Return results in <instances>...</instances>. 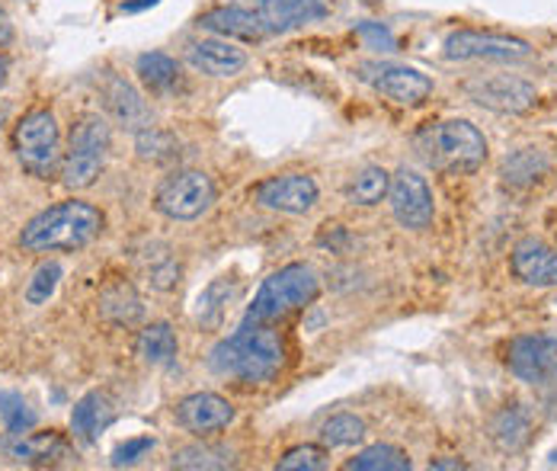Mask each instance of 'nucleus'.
<instances>
[{
    "mask_svg": "<svg viewBox=\"0 0 557 471\" xmlns=\"http://www.w3.org/2000/svg\"><path fill=\"white\" fill-rule=\"evenodd\" d=\"M158 0H125L122 3V13H135V10H145V7H154Z\"/></svg>",
    "mask_w": 557,
    "mask_h": 471,
    "instance_id": "nucleus-40",
    "label": "nucleus"
},
{
    "mask_svg": "<svg viewBox=\"0 0 557 471\" xmlns=\"http://www.w3.org/2000/svg\"><path fill=\"white\" fill-rule=\"evenodd\" d=\"M285 362V347L276 331L267 327V321L247 318L244 327H237L231 337L219 340L209 354L212 372L224 379H237L247 385L273 382Z\"/></svg>",
    "mask_w": 557,
    "mask_h": 471,
    "instance_id": "nucleus-1",
    "label": "nucleus"
},
{
    "mask_svg": "<svg viewBox=\"0 0 557 471\" xmlns=\"http://www.w3.org/2000/svg\"><path fill=\"white\" fill-rule=\"evenodd\" d=\"M58 280H61V263H58V260L42 263V267L33 273V280L26 283V301H29V305H46V301L55 295Z\"/></svg>",
    "mask_w": 557,
    "mask_h": 471,
    "instance_id": "nucleus-36",
    "label": "nucleus"
},
{
    "mask_svg": "<svg viewBox=\"0 0 557 471\" xmlns=\"http://www.w3.org/2000/svg\"><path fill=\"white\" fill-rule=\"evenodd\" d=\"M176 423L196 436H212L234 423V405L215 392H196L176 405Z\"/></svg>",
    "mask_w": 557,
    "mask_h": 471,
    "instance_id": "nucleus-14",
    "label": "nucleus"
},
{
    "mask_svg": "<svg viewBox=\"0 0 557 471\" xmlns=\"http://www.w3.org/2000/svg\"><path fill=\"white\" fill-rule=\"evenodd\" d=\"M535 49L522 39L500 36V33H478V29H458L446 39L448 61H529Z\"/></svg>",
    "mask_w": 557,
    "mask_h": 471,
    "instance_id": "nucleus-11",
    "label": "nucleus"
},
{
    "mask_svg": "<svg viewBox=\"0 0 557 471\" xmlns=\"http://www.w3.org/2000/svg\"><path fill=\"white\" fill-rule=\"evenodd\" d=\"M506 365L519 382L529 385L552 382L557 375V337H545V334L516 337L506 350Z\"/></svg>",
    "mask_w": 557,
    "mask_h": 471,
    "instance_id": "nucleus-12",
    "label": "nucleus"
},
{
    "mask_svg": "<svg viewBox=\"0 0 557 471\" xmlns=\"http://www.w3.org/2000/svg\"><path fill=\"white\" fill-rule=\"evenodd\" d=\"M509 270L525 286L535 289L557 286V250L539 237H522L509 253Z\"/></svg>",
    "mask_w": 557,
    "mask_h": 471,
    "instance_id": "nucleus-15",
    "label": "nucleus"
},
{
    "mask_svg": "<svg viewBox=\"0 0 557 471\" xmlns=\"http://www.w3.org/2000/svg\"><path fill=\"white\" fill-rule=\"evenodd\" d=\"M0 119H3V116H0Z\"/></svg>",
    "mask_w": 557,
    "mask_h": 471,
    "instance_id": "nucleus-43",
    "label": "nucleus"
},
{
    "mask_svg": "<svg viewBox=\"0 0 557 471\" xmlns=\"http://www.w3.org/2000/svg\"><path fill=\"white\" fill-rule=\"evenodd\" d=\"M7 453H10V459H16V462L49 466V462L67 456V443H64L61 433H52V430H49V433H26V436H20L16 443H10Z\"/></svg>",
    "mask_w": 557,
    "mask_h": 471,
    "instance_id": "nucleus-21",
    "label": "nucleus"
},
{
    "mask_svg": "<svg viewBox=\"0 0 557 471\" xmlns=\"http://www.w3.org/2000/svg\"><path fill=\"white\" fill-rule=\"evenodd\" d=\"M430 469L433 471H443V469L458 471V469H468V466H465V462H458V459H446V462H430Z\"/></svg>",
    "mask_w": 557,
    "mask_h": 471,
    "instance_id": "nucleus-41",
    "label": "nucleus"
},
{
    "mask_svg": "<svg viewBox=\"0 0 557 471\" xmlns=\"http://www.w3.org/2000/svg\"><path fill=\"white\" fill-rule=\"evenodd\" d=\"M346 471H410V456L397 446L379 443L362 449L356 459H349Z\"/></svg>",
    "mask_w": 557,
    "mask_h": 471,
    "instance_id": "nucleus-29",
    "label": "nucleus"
},
{
    "mask_svg": "<svg viewBox=\"0 0 557 471\" xmlns=\"http://www.w3.org/2000/svg\"><path fill=\"white\" fill-rule=\"evenodd\" d=\"M13 39V23H10V16L0 10V46H7Z\"/></svg>",
    "mask_w": 557,
    "mask_h": 471,
    "instance_id": "nucleus-39",
    "label": "nucleus"
},
{
    "mask_svg": "<svg viewBox=\"0 0 557 471\" xmlns=\"http://www.w3.org/2000/svg\"><path fill=\"white\" fill-rule=\"evenodd\" d=\"M391 177L385 168H362L346 186V199L352 206H379L388 196Z\"/></svg>",
    "mask_w": 557,
    "mask_h": 471,
    "instance_id": "nucleus-28",
    "label": "nucleus"
},
{
    "mask_svg": "<svg viewBox=\"0 0 557 471\" xmlns=\"http://www.w3.org/2000/svg\"><path fill=\"white\" fill-rule=\"evenodd\" d=\"M103 97H107V110H110L112 116L119 119L122 125H128V128H135V132H141V128L151 125V110H148V103L141 100V94H138L128 80L110 77L107 87H103Z\"/></svg>",
    "mask_w": 557,
    "mask_h": 471,
    "instance_id": "nucleus-20",
    "label": "nucleus"
},
{
    "mask_svg": "<svg viewBox=\"0 0 557 471\" xmlns=\"http://www.w3.org/2000/svg\"><path fill=\"white\" fill-rule=\"evenodd\" d=\"M135 148H138V158H141V161H151V164H170V161L180 158V141H176V135L161 132V128H151V125L138 132Z\"/></svg>",
    "mask_w": 557,
    "mask_h": 471,
    "instance_id": "nucleus-31",
    "label": "nucleus"
},
{
    "mask_svg": "<svg viewBox=\"0 0 557 471\" xmlns=\"http://www.w3.org/2000/svg\"><path fill=\"white\" fill-rule=\"evenodd\" d=\"M237 295V286H234V280H215L206 293L199 295V321L206 324V327H219L224 318V311H227V301Z\"/></svg>",
    "mask_w": 557,
    "mask_h": 471,
    "instance_id": "nucleus-32",
    "label": "nucleus"
},
{
    "mask_svg": "<svg viewBox=\"0 0 557 471\" xmlns=\"http://www.w3.org/2000/svg\"><path fill=\"white\" fill-rule=\"evenodd\" d=\"M154 449V439L151 436H135V439H125L122 446L112 449V466L122 469V466H135L138 459H145L148 453Z\"/></svg>",
    "mask_w": 557,
    "mask_h": 471,
    "instance_id": "nucleus-37",
    "label": "nucleus"
},
{
    "mask_svg": "<svg viewBox=\"0 0 557 471\" xmlns=\"http://www.w3.org/2000/svg\"><path fill=\"white\" fill-rule=\"evenodd\" d=\"M388 202L394 219H397L404 228H410V232H423V228H430L433 219H436L433 189H430V183L420 177L417 171L400 168V171L391 177Z\"/></svg>",
    "mask_w": 557,
    "mask_h": 471,
    "instance_id": "nucleus-10",
    "label": "nucleus"
},
{
    "mask_svg": "<svg viewBox=\"0 0 557 471\" xmlns=\"http://www.w3.org/2000/svg\"><path fill=\"white\" fill-rule=\"evenodd\" d=\"M138 267H141L145 280L151 283V289H158V293H170L180 283V263H176L173 250L164 244H148L138 253Z\"/></svg>",
    "mask_w": 557,
    "mask_h": 471,
    "instance_id": "nucleus-23",
    "label": "nucleus"
},
{
    "mask_svg": "<svg viewBox=\"0 0 557 471\" xmlns=\"http://www.w3.org/2000/svg\"><path fill=\"white\" fill-rule=\"evenodd\" d=\"M356 77L369 84L372 90H379L382 97L404 107H420L433 94V80L423 71L410 64H397V61H359Z\"/></svg>",
    "mask_w": 557,
    "mask_h": 471,
    "instance_id": "nucleus-8",
    "label": "nucleus"
},
{
    "mask_svg": "<svg viewBox=\"0 0 557 471\" xmlns=\"http://www.w3.org/2000/svg\"><path fill=\"white\" fill-rule=\"evenodd\" d=\"M253 199L263 209H270V212L305 215L318 202V183H314V177H308V174H282V177L263 179L253 189Z\"/></svg>",
    "mask_w": 557,
    "mask_h": 471,
    "instance_id": "nucleus-13",
    "label": "nucleus"
},
{
    "mask_svg": "<svg viewBox=\"0 0 557 471\" xmlns=\"http://www.w3.org/2000/svg\"><path fill=\"white\" fill-rule=\"evenodd\" d=\"M413 148L430 168L448 174H474L487 161V138L468 119L426 125L413 138Z\"/></svg>",
    "mask_w": 557,
    "mask_h": 471,
    "instance_id": "nucleus-3",
    "label": "nucleus"
},
{
    "mask_svg": "<svg viewBox=\"0 0 557 471\" xmlns=\"http://www.w3.org/2000/svg\"><path fill=\"white\" fill-rule=\"evenodd\" d=\"M331 469V456L321 446H295L278 459V471H324Z\"/></svg>",
    "mask_w": 557,
    "mask_h": 471,
    "instance_id": "nucleus-35",
    "label": "nucleus"
},
{
    "mask_svg": "<svg viewBox=\"0 0 557 471\" xmlns=\"http://www.w3.org/2000/svg\"><path fill=\"white\" fill-rule=\"evenodd\" d=\"M135 350H138V356H141L148 365H168V362H173V356H176V350H180V344H176V334H173V327H170V324H164V321H154V324H148V327L138 334Z\"/></svg>",
    "mask_w": 557,
    "mask_h": 471,
    "instance_id": "nucleus-26",
    "label": "nucleus"
},
{
    "mask_svg": "<svg viewBox=\"0 0 557 471\" xmlns=\"http://www.w3.org/2000/svg\"><path fill=\"white\" fill-rule=\"evenodd\" d=\"M3 84H7V64L0 61V87H3Z\"/></svg>",
    "mask_w": 557,
    "mask_h": 471,
    "instance_id": "nucleus-42",
    "label": "nucleus"
},
{
    "mask_svg": "<svg viewBox=\"0 0 557 471\" xmlns=\"http://www.w3.org/2000/svg\"><path fill=\"white\" fill-rule=\"evenodd\" d=\"M318 293H321L318 273L308 263H288V267H282L278 273H273L260 286V293L253 298L247 318L273 324V321H282L285 314L311 305L318 298Z\"/></svg>",
    "mask_w": 557,
    "mask_h": 471,
    "instance_id": "nucleus-6",
    "label": "nucleus"
},
{
    "mask_svg": "<svg viewBox=\"0 0 557 471\" xmlns=\"http://www.w3.org/2000/svg\"><path fill=\"white\" fill-rule=\"evenodd\" d=\"M103 232V212L84 199H67L49 206L36 219L26 222L20 232V247L29 253H58V250H81Z\"/></svg>",
    "mask_w": 557,
    "mask_h": 471,
    "instance_id": "nucleus-2",
    "label": "nucleus"
},
{
    "mask_svg": "<svg viewBox=\"0 0 557 471\" xmlns=\"http://www.w3.org/2000/svg\"><path fill=\"white\" fill-rule=\"evenodd\" d=\"M545 174H548V158H545V151H539V148H522V151L509 154V158L503 161L500 171L503 183H506V186H516V189L539 183Z\"/></svg>",
    "mask_w": 557,
    "mask_h": 471,
    "instance_id": "nucleus-25",
    "label": "nucleus"
},
{
    "mask_svg": "<svg viewBox=\"0 0 557 471\" xmlns=\"http://www.w3.org/2000/svg\"><path fill=\"white\" fill-rule=\"evenodd\" d=\"M115 417H119V405L112 401L110 395L107 392H90L71 411V433H74L77 443L90 446V443L100 439L103 430H110Z\"/></svg>",
    "mask_w": 557,
    "mask_h": 471,
    "instance_id": "nucleus-16",
    "label": "nucleus"
},
{
    "mask_svg": "<svg viewBox=\"0 0 557 471\" xmlns=\"http://www.w3.org/2000/svg\"><path fill=\"white\" fill-rule=\"evenodd\" d=\"M366 439V420L356 413H336L321 426V443L327 449H346Z\"/></svg>",
    "mask_w": 557,
    "mask_h": 471,
    "instance_id": "nucleus-30",
    "label": "nucleus"
},
{
    "mask_svg": "<svg viewBox=\"0 0 557 471\" xmlns=\"http://www.w3.org/2000/svg\"><path fill=\"white\" fill-rule=\"evenodd\" d=\"M231 459L222 449H212V446H186L173 456V469H189V471H212V469H227Z\"/></svg>",
    "mask_w": 557,
    "mask_h": 471,
    "instance_id": "nucleus-34",
    "label": "nucleus"
},
{
    "mask_svg": "<svg viewBox=\"0 0 557 471\" xmlns=\"http://www.w3.org/2000/svg\"><path fill=\"white\" fill-rule=\"evenodd\" d=\"M468 100H474L478 107L503 113V116H522L529 110H535L539 103V90L512 74H494V77H474L465 84Z\"/></svg>",
    "mask_w": 557,
    "mask_h": 471,
    "instance_id": "nucleus-9",
    "label": "nucleus"
},
{
    "mask_svg": "<svg viewBox=\"0 0 557 471\" xmlns=\"http://www.w3.org/2000/svg\"><path fill=\"white\" fill-rule=\"evenodd\" d=\"M219 199L215 179L202 171H176L170 174L158 193H154V209L170 222H196L202 219Z\"/></svg>",
    "mask_w": 557,
    "mask_h": 471,
    "instance_id": "nucleus-7",
    "label": "nucleus"
},
{
    "mask_svg": "<svg viewBox=\"0 0 557 471\" xmlns=\"http://www.w3.org/2000/svg\"><path fill=\"white\" fill-rule=\"evenodd\" d=\"M359 33H362L366 39H372V42H382L385 49H394V42H391V36H388V33H385V29H382V26H372V23H369V26H362Z\"/></svg>",
    "mask_w": 557,
    "mask_h": 471,
    "instance_id": "nucleus-38",
    "label": "nucleus"
},
{
    "mask_svg": "<svg viewBox=\"0 0 557 471\" xmlns=\"http://www.w3.org/2000/svg\"><path fill=\"white\" fill-rule=\"evenodd\" d=\"M267 33H292L327 16L324 0H260L257 7Z\"/></svg>",
    "mask_w": 557,
    "mask_h": 471,
    "instance_id": "nucleus-18",
    "label": "nucleus"
},
{
    "mask_svg": "<svg viewBox=\"0 0 557 471\" xmlns=\"http://www.w3.org/2000/svg\"><path fill=\"white\" fill-rule=\"evenodd\" d=\"M135 74L145 84V90L154 94V97H168V94H173L180 87V64L170 59V55H164V52H145V55H138Z\"/></svg>",
    "mask_w": 557,
    "mask_h": 471,
    "instance_id": "nucleus-22",
    "label": "nucleus"
},
{
    "mask_svg": "<svg viewBox=\"0 0 557 471\" xmlns=\"http://www.w3.org/2000/svg\"><path fill=\"white\" fill-rule=\"evenodd\" d=\"M13 154L20 168L36 179L61 177V132L52 110H29L13 128Z\"/></svg>",
    "mask_w": 557,
    "mask_h": 471,
    "instance_id": "nucleus-5",
    "label": "nucleus"
},
{
    "mask_svg": "<svg viewBox=\"0 0 557 471\" xmlns=\"http://www.w3.org/2000/svg\"><path fill=\"white\" fill-rule=\"evenodd\" d=\"M100 314L112 324H135L145 314V308H141L138 293L128 283H115L100 295Z\"/></svg>",
    "mask_w": 557,
    "mask_h": 471,
    "instance_id": "nucleus-27",
    "label": "nucleus"
},
{
    "mask_svg": "<svg viewBox=\"0 0 557 471\" xmlns=\"http://www.w3.org/2000/svg\"><path fill=\"white\" fill-rule=\"evenodd\" d=\"M110 154V125L100 113H84L71 125L67 151L61 161V183L67 189H87L103 174Z\"/></svg>",
    "mask_w": 557,
    "mask_h": 471,
    "instance_id": "nucleus-4",
    "label": "nucleus"
},
{
    "mask_svg": "<svg viewBox=\"0 0 557 471\" xmlns=\"http://www.w3.org/2000/svg\"><path fill=\"white\" fill-rule=\"evenodd\" d=\"M189 61L209 77H237L247 67V52L237 49L231 39H199L189 46Z\"/></svg>",
    "mask_w": 557,
    "mask_h": 471,
    "instance_id": "nucleus-19",
    "label": "nucleus"
},
{
    "mask_svg": "<svg viewBox=\"0 0 557 471\" xmlns=\"http://www.w3.org/2000/svg\"><path fill=\"white\" fill-rule=\"evenodd\" d=\"M491 436H494V443L500 446L503 453H519L532 439V423H529V417L519 405H509L494 417Z\"/></svg>",
    "mask_w": 557,
    "mask_h": 471,
    "instance_id": "nucleus-24",
    "label": "nucleus"
},
{
    "mask_svg": "<svg viewBox=\"0 0 557 471\" xmlns=\"http://www.w3.org/2000/svg\"><path fill=\"white\" fill-rule=\"evenodd\" d=\"M199 26L222 39H240V42H260L263 36H270L260 13L244 7H215L199 16Z\"/></svg>",
    "mask_w": 557,
    "mask_h": 471,
    "instance_id": "nucleus-17",
    "label": "nucleus"
},
{
    "mask_svg": "<svg viewBox=\"0 0 557 471\" xmlns=\"http://www.w3.org/2000/svg\"><path fill=\"white\" fill-rule=\"evenodd\" d=\"M0 423H3L7 433L23 436V433H29V430L36 426V413L26 405L23 395H16V392H0Z\"/></svg>",
    "mask_w": 557,
    "mask_h": 471,
    "instance_id": "nucleus-33",
    "label": "nucleus"
}]
</instances>
